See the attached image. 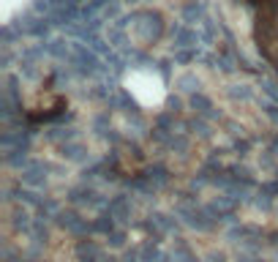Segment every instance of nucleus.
<instances>
[{
	"instance_id": "f257e3e1",
	"label": "nucleus",
	"mask_w": 278,
	"mask_h": 262,
	"mask_svg": "<svg viewBox=\"0 0 278 262\" xmlns=\"http://www.w3.org/2000/svg\"><path fill=\"white\" fill-rule=\"evenodd\" d=\"M256 38L264 58L278 66V0H256Z\"/></svg>"
}]
</instances>
